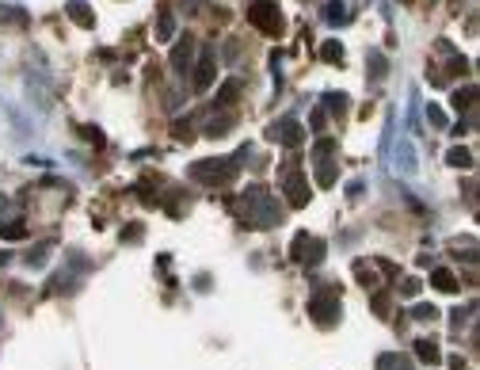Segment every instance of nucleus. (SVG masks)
<instances>
[{
    "mask_svg": "<svg viewBox=\"0 0 480 370\" xmlns=\"http://www.w3.org/2000/svg\"><path fill=\"white\" fill-rule=\"evenodd\" d=\"M172 134H176V141H191V134H194V130H191V126H183V118H180V123L172 126Z\"/></svg>",
    "mask_w": 480,
    "mask_h": 370,
    "instance_id": "obj_28",
    "label": "nucleus"
},
{
    "mask_svg": "<svg viewBox=\"0 0 480 370\" xmlns=\"http://www.w3.org/2000/svg\"><path fill=\"white\" fill-rule=\"evenodd\" d=\"M378 367L381 370H408V359L404 355H378Z\"/></svg>",
    "mask_w": 480,
    "mask_h": 370,
    "instance_id": "obj_22",
    "label": "nucleus"
},
{
    "mask_svg": "<svg viewBox=\"0 0 480 370\" xmlns=\"http://www.w3.org/2000/svg\"><path fill=\"white\" fill-rule=\"evenodd\" d=\"M0 20H4V23H12V27H20V31H27V12H23V8H12V4H4V8H0Z\"/></svg>",
    "mask_w": 480,
    "mask_h": 370,
    "instance_id": "obj_12",
    "label": "nucleus"
},
{
    "mask_svg": "<svg viewBox=\"0 0 480 370\" xmlns=\"http://www.w3.org/2000/svg\"><path fill=\"white\" fill-rule=\"evenodd\" d=\"M366 73H370L373 80H381V77H385V73H389V65H385V54H378V50H373V54H370V65H366Z\"/></svg>",
    "mask_w": 480,
    "mask_h": 370,
    "instance_id": "obj_19",
    "label": "nucleus"
},
{
    "mask_svg": "<svg viewBox=\"0 0 480 370\" xmlns=\"http://www.w3.org/2000/svg\"><path fill=\"white\" fill-rule=\"evenodd\" d=\"M316 183H320V187H332V183H336V164H332L328 157L316 160Z\"/></svg>",
    "mask_w": 480,
    "mask_h": 370,
    "instance_id": "obj_15",
    "label": "nucleus"
},
{
    "mask_svg": "<svg viewBox=\"0 0 480 370\" xmlns=\"http://www.w3.org/2000/svg\"><path fill=\"white\" fill-rule=\"evenodd\" d=\"M324 20H328V23H343L347 20V4H343V0H332V4L324 8Z\"/></svg>",
    "mask_w": 480,
    "mask_h": 370,
    "instance_id": "obj_20",
    "label": "nucleus"
},
{
    "mask_svg": "<svg viewBox=\"0 0 480 370\" xmlns=\"http://www.w3.org/2000/svg\"><path fill=\"white\" fill-rule=\"evenodd\" d=\"M172 35H176V20H172V12H160V23H157V43H168Z\"/></svg>",
    "mask_w": 480,
    "mask_h": 370,
    "instance_id": "obj_17",
    "label": "nucleus"
},
{
    "mask_svg": "<svg viewBox=\"0 0 480 370\" xmlns=\"http://www.w3.org/2000/svg\"><path fill=\"white\" fill-rule=\"evenodd\" d=\"M396 168H401L404 176H416V168H419V160H416V146H412L408 138L396 146Z\"/></svg>",
    "mask_w": 480,
    "mask_h": 370,
    "instance_id": "obj_10",
    "label": "nucleus"
},
{
    "mask_svg": "<svg viewBox=\"0 0 480 370\" xmlns=\"http://www.w3.org/2000/svg\"><path fill=\"white\" fill-rule=\"evenodd\" d=\"M431 286H435V291H442V294H458V291H461V283L454 279V271H446V268H435V271H431Z\"/></svg>",
    "mask_w": 480,
    "mask_h": 370,
    "instance_id": "obj_11",
    "label": "nucleus"
},
{
    "mask_svg": "<svg viewBox=\"0 0 480 370\" xmlns=\"http://www.w3.org/2000/svg\"><path fill=\"white\" fill-rule=\"evenodd\" d=\"M412 317H416V321H435L438 309H435V305H416V309H412Z\"/></svg>",
    "mask_w": 480,
    "mask_h": 370,
    "instance_id": "obj_27",
    "label": "nucleus"
},
{
    "mask_svg": "<svg viewBox=\"0 0 480 370\" xmlns=\"http://www.w3.org/2000/svg\"><path fill=\"white\" fill-rule=\"evenodd\" d=\"M427 123L435 126V130H442V126H446V111L438 107V103H431V107H427Z\"/></svg>",
    "mask_w": 480,
    "mask_h": 370,
    "instance_id": "obj_24",
    "label": "nucleus"
},
{
    "mask_svg": "<svg viewBox=\"0 0 480 370\" xmlns=\"http://www.w3.org/2000/svg\"><path fill=\"white\" fill-rule=\"evenodd\" d=\"M0 237H4V240H23V237H27V225H23V222H0Z\"/></svg>",
    "mask_w": 480,
    "mask_h": 370,
    "instance_id": "obj_18",
    "label": "nucleus"
},
{
    "mask_svg": "<svg viewBox=\"0 0 480 370\" xmlns=\"http://www.w3.org/2000/svg\"><path fill=\"white\" fill-rule=\"evenodd\" d=\"M324 103H328V107L336 111V115H343V111H347V95H336V92H328V95H324Z\"/></svg>",
    "mask_w": 480,
    "mask_h": 370,
    "instance_id": "obj_26",
    "label": "nucleus"
},
{
    "mask_svg": "<svg viewBox=\"0 0 480 370\" xmlns=\"http://www.w3.org/2000/svg\"><path fill=\"white\" fill-rule=\"evenodd\" d=\"M248 23L256 31H263V35H282V27H286V20H282V12H279V0H251Z\"/></svg>",
    "mask_w": 480,
    "mask_h": 370,
    "instance_id": "obj_2",
    "label": "nucleus"
},
{
    "mask_svg": "<svg viewBox=\"0 0 480 370\" xmlns=\"http://www.w3.org/2000/svg\"><path fill=\"white\" fill-rule=\"evenodd\" d=\"M279 187L286 191L290 206H305L309 203V187H305V176H301V168L294 160H286V164L279 168Z\"/></svg>",
    "mask_w": 480,
    "mask_h": 370,
    "instance_id": "obj_4",
    "label": "nucleus"
},
{
    "mask_svg": "<svg viewBox=\"0 0 480 370\" xmlns=\"http://www.w3.org/2000/svg\"><path fill=\"white\" fill-rule=\"evenodd\" d=\"M294 260L305 263V268H309V263L316 268V263L324 260V245L316 237H309V233H297V237H294Z\"/></svg>",
    "mask_w": 480,
    "mask_h": 370,
    "instance_id": "obj_5",
    "label": "nucleus"
},
{
    "mask_svg": "<svg viewBox=\"0 0 480 370\" xmlns=\"http://www.w3.org/2000/svg\"><path fill=\"white\" fill-rule=\"evenodd\" d=\"M320 61H328V65H339V61H343V46H339L336 38H328V43L320 46Z\"/></svg>",
    "mask_w": 480,
    "mask_h": 370,
    "instance_id": "obj_16",
    "label": "nucleus"
},
{
    "mask_svg": "<svg viewBox=\"0 0 480 370\" xmlns=\"http://www.w3.org/2000/svg\"><path fill=\"white\" fill-rule=\"evenodd\" d=\"M446 164H454V168H473V153H469L465 146H454L450 153H446Z\"/></svg>",
    "mask_w": 480,
    "mask_h": 370,
    "instance_id": "obj_14",
    "label": "nucleus"
},
{
    "mask_svg": "<svg viewBox=\"0 0 480 370\" xmlns=\"http://www.w3.org/2000/svg\"><path fill=\"white\" fill-rule=\"evenodd\" d=\"M65 15H69L77 27H84V31L95 27V12L88 8V0H65Z\"/></svg>",
    "mask_w": 480,
    "mask_h": 370,
    "instance_id": "obj_8",
    "label": "nucleus"
},
{
    "mask_svg": "<svg viewBox=\"0 0 480 370\" xmlns=\"http://www.w3.org/2000/svg\"><path fill=\"white\" fill-rule=\"evenodd\" d=\"M240 172V157L225 160V157H210V160H194L191 168H187V176H191L194 183H229L233 176Z\"/></svg>",
    "mask_w": 480,
    "mask_h": 370,
    "instance_id": "obj_1",
    "label": "nucleus"
},
{
    "mask_svg": "<svg viewBox=\"0 0 480 370\" xmlns=\"http://www.w3.org/2000/svg\"><path fill=\"white\" fill-rule=\"evenodd\" d=\"M309 317H313L320 328L336 325V321H339V291H336V286H328V291L309 298Z\"/></svg>",
    "mask_w": 480,
    "mask_h": 370,
    "instance_id": "obj_3",
    "label": "nucleus"
},
{
    "mask_svg": "<svg viewBox=\"0 0 480 370\" xmlns=\"http://www.w3.org/2000/svg\"><path fill=\"white\" fill-rule=\"evenodd\" d=\"M240 95V80H225L222 92H217V103H233Z\"/></svg>",
    "mask_w": 480,
    "mask_h": 370,
    "instance_id": "obj_21",
    "label": "nucleus"
},
{
    "mask_svg": "<svg viewBox=\"0 0 480 370\" xmlns=\"http://www.w3.org/2000/svg\"><path fill=\"white\" fill-rule=\"evenodd\" d=\"M416 355L423 359V363L435 367L438 359H442V351H438V344H435V340H416Z\"/></svg>",
    "mask_w": 480,
    "mask_h": 370,
    "instance_id": "obj_13",
    "label": "nucleus"
},
{
    "mask_svg": "<svg viewBox=\"0 0 480 370\" xmlns=\"http://www.w3.org/2000/svg\"><path fill=\"white\" fill-rule=\"evenodd\" d=\"M229 126H233V123L222 115V118H214V123L206 126V134H210V138H222V134H229Z\"/></svg>",
    "mask_w": 480,
    "mask_h": 370,
    "instance_id": "obj_25",
    "label": "nucleus"
},
{
    "mask_svg": "<svg viewBox=\"0 0 480 370\" xmlns=\"http://www.w3.org/2000/svg\"><path fill=\"white\" fill-rule=\"evenodd\" d=\"M214 73H217V58H214V50H202L199 69H194V88H199V92H206V88L214 84Z\"/></svg>",
    "mask_w": 480,
    "mask_h": 370,
    "instance_id": "obj_7",
    "label": "nucleus"
},
{
    "mask_svg": "<svg viewBox=\"0 0 480 370\" xmlns=\"http://www.w3.org/2000/svg\"><path fill=\"white\" fill-rule=\"evenodd\" d=\"M473 92H477V88L473 84H465V88H458V92H454V107H473Z\"/></svg>",
    "mask_w": 480,
    "mask_h": 370,
    "instance_id": "obj_23",
    "label": "nucleus"
},
{
    "mask_svg": "<svg viewBox=\"0 0 480 370\" xmlns=\"http://www.w3.org/2000/svg\"><path fill=\"white\" fill-rule=\"evenodd\" d=\"M191 58H194V38L187 35V38L176 43V50H172V69L176 73H187V69H191Z\"/></svg>",
    "mask_w": 480,
    "mask_h": 370,
    "instance_id": "obj_9",
    "label": "nucleus"
},
{
    "mask_svg": "<svg viewBox=\"0 0 480 370\" xmlns=\"http://www.w3.org/2000/svg\"><path fill=\"white\" fill-rule=\"evenodd\" d=\"M271 134H274V138H279V141H282V146H286V149H297L301 141H305V126H301L297 118H282V123L274 126Z\"/></svg>",
    "mask_w": 480,
    "mask_h": 370,
    "instance_id": "obj_6",
    "label": "nucleus"
}]
</instances>
